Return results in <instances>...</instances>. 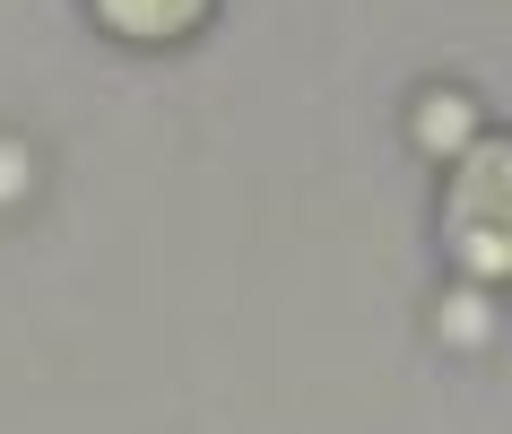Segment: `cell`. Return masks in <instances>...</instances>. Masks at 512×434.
Segmentation results:
<instances>
[{
    "label": "cell",
    "instance_id": "cell-2",
    "mask_svg": "<svg viewBox=\"0 0 512 434\" xmlns=\"http://www.w3.org/2000/svg\"><path fill=\"white\" fill-rule=\"evenodd\" d=\"M96 18L113 35H131V44H174L209 18V0H96Z\"/></svg>",
    "mask_w": 512,
    "mask_h": 434
},
{
    "label": "cell",
    "instance_id": "cell-1",
    "mask_svg": "<svg viewBox=\"0 0 512 434\" xmlns=\"http://www.w3.org/2000/svg\"><path fill=\"white\" fill-rule=\"evenodd\" d=\"M443 217H452L460 270H478V278L512 270V139H469L460 148Z\"/></svg>",
    "mask_w": 512,
    "mask_h": 434
}]
</instances>
